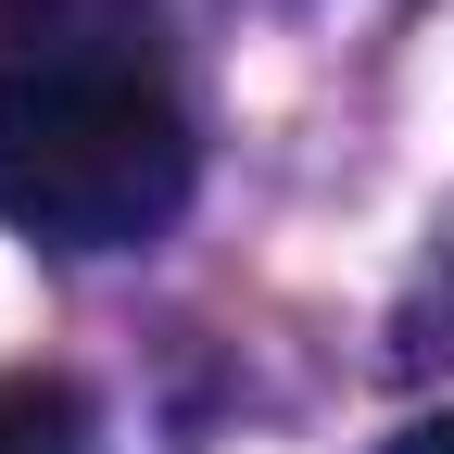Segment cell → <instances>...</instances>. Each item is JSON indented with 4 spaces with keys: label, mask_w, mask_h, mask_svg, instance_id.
Wrapping results in <instances>:
<instances>
[{
    "label": "cell",
    "mask_w": 454,
    "mask_h": 454,
    "mask_svg": "<svg viewBox=\"0 0 454 454\" xmlns=\"http://www.w3.org/2000/svg\"><path fill=\"white\" fill-rule=\"evenodd\" d=\"M190 202V114L152 76L0 64V227L51 253H127Z\"/></svg>",
    "instance_id": "6da1fadb"
},
{
    "label": "cell",
    "mask_w": 454,
    "mask_h": 454,
    "mask_svg": "<svg viewBox=\"0 0 454 454\" xmlns=\"http://www.w3.org/2000/svg\"><path fill=\"white\" fill-rule=\"evenodd\" d=\"M13 64H101V76H152V0H0Z\"/></svg>",
    "instance_id": "7a4b0ae2"
},
{
    "label": "cell",
    "mask_w": 454,
    "mask_h": 454,
    "mask_svg": "<svg viewBox=\"0 0 454 454\" xmlns=\"http://www.w3.org/2000/svg\"><path fill=\"white\" fill-rule=\"evenodd\" d=\"M0 454H101L76 379H0Z\"/></svg>",
    "instance_id": "3957f363"
},
{
    "label": "cell",
    "mask_w": 454,
    "mask_h": 454,
    "mask_svg": "<svg viewBox=\"0 0 454 454\" xmlns=\"http://www.w3.org/2000/svg\"><path fill=\"white\" fill-rule=\"evenodd\" d=\"M379 454H454V417H417V429H391Z\"/></svg>",
    "instance_id": "277c9868"
}]
</instances>
